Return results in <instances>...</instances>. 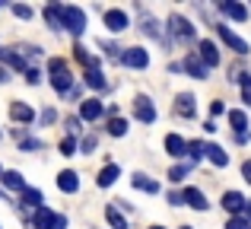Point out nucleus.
<instances>
[{
    "instance_id": "f257e3e1",
    "label": "nucleus",
    "mask_w": 251,
    "mask_h": 229,
    "mask_svg": "<svg viewBox=\"0 0 251 229\" xmlns=\"http://www.w3.org/2000/svg\"><path fill=\"white\" fill-rule=\"evenodd\" d=\"M48 70H51V83H54L57 93H70L74 80H70V74H67V64H64L61 57H54V61L48 64Z\"/></svg>"
},
{
    "instance_id": "f03ea898",
    "label": "nucleus",
    "mask_w": 251,
    "mask_h": 229,
    "mask_svg": "<svg viewBox=\"0 0 251 229\" xmlns=\"http://www.w3.org/2000/svg\"><path fill=\"white\" fill-rule=\"evenodd\" d=\"M61 23L74 35H83V29H86V16H83L80 6H61Z\"/></svg>"
},
{
    "instance_id": "7ed1b4c3",
    "label": "nucleus",
    "mask_w": 251,
    "mask_h": 229,
    "mask_svg": "<svg viewBox=\"0 0 251 229\" xmlns=\"http://www.w3.org/2000/svg\"><path fill=\"white\" fill-rule=\"evenodd\" d=\"M35 226H38V229H67V217H61V213H51L48 207H45V210L35 213Z\"/></svg>"
},
{
    "instance_id": "20e7f679",
    "label": "nucleus",
    "mask_w": 251,
    "mask_h": 229,
    "mask_svg": "<svg viewBox=\"0 0 251 229\" xmlns=\"http://www.w3.org/2000/svg\"><path fill=\"white\" fill-rule=\"evenodd\" d=\"M216 32H220V38H223V42H226L229 48L235 51V54H248V51H251L245 38H239V35L232 32V29H229V25H216Z\"/></svg>"
},
{
    "instance_id": "39448f33",
    "label": "nucleus",
    "mask_w": 251,
    "mask_h": 229,
    "mask_svg": "<svg viewBox=\"0 0 251 229\" xmlns=\"http://www.w3.org/2000/svg\"><path fill=\"white\" fill-rule=\"evenodd\" d=\"M169 29H172V35L181 38V42H191V38H194V25H191L184 16H172L169 19Z\"/></svg>"
},
{
    "instance_id": "423d86ee",
    "label": "nucleus",
    "mask_w": 251,
    "mask_h": 229,
    "mask_svg": "<svg viewBox=\"0 0 251 229\" xmlns=\"http://www.w3.org/2000/svg\"><path fill=\"white\" fill-rule=\"evenodd\" d=\"M134 115L140 118V121L150 124V121H156V105L147 99V96H137V99H134Z\"/></svg>"
},
{
    "instance_id": "0eeeda50",
    "label": "nucleus",
    "mask_w": 251,
    "mask_h": 229,
    "mask_svg": "<svg viewBox=\"0 0 251 229\" xmlns=\"http://www.w3.org/2000/svg\"><path fill=\"white\" fill-rule=\"evenodd\" d=\"M121 61L127 64V67H137V70H140V67H147V64H150V54L143 48H127L121 54Z\"/></svg>"
},
{
    "instance_id": "6e6552de",
    "label": "nucleus",
    "mask_w": 251,
    "mask_h": 229,
    "mask_svg": "<svg viewBox=\"0 0 251 229\" xmlns=\"http://www.w3.org/2000/svg\"><path fill=\"white\" fill-rule=\"evenodd\" d=\"M245 204H248V201L242 198L239 191H226V194H223V207H226L229 213H235V217H239V213L245 210Z\"/></svg>"
},
{
    "instance_id": "1a4fd4ad",
    "label": "nucleus",
    "mask_w": 251,
    "mask_h": 229,
    "mask_svg": "<svg viewBox=\"0 0 251 229\" xmlns=\"http://www.w3.org/2000/svg\"><path fill=\"white\" fill-rule=\"evenodd\" d=\"M197 61L203 64V67H216L220 64V51H216V45L213 42H201V57Z\"/></svg>"
},
{
    "instance_id": "9d476101",
    "label": "nucleus",
    "mask_w": 251,
    "mask_h": 229,
    "mask_svg": "<svg viewBox=\"0 0 251 229\" xmlns=\"http://www.w3.org/2000/svg\"><path fill=\"white\" fill-rule=\"evenodd\" d=\"M181 204H188V207H197V210H207V198H203L201 191H197V188H184L181 191Z\"/></svg>"
},
{
    "instance_id": "9b49d317",
    "label": "nucleus",
    "mask_w": 251,
    "mask_h": 229,
    "mask_svg": "<svg viewBox=\"0 0 251 229\" xmlns=\"http://www.w3.org/2000/svg\"><path fill=\"white\" fill-rule=\"evenodd\" d=\"M105 25H108L111 32H124V29H127V13L108 10V13H105Z\"/></svg>"
},
{
    "instance_id": "f8f14e48",
    "label": "nucleus",
    "mask_w": 251,
    "mask_h": 229,
    "mask_svg": "<svg viewBox=\"0 0 251 229\" xmlns=\"http://www.w3.org/2000/svg\"><path fill=\"white\" fill-rule=\"evenodd\" d=\"M223 13H226L229 19H235V23H245L248 19V10L242 3H235V0H223Z\"/></svg>"
},
{
    "instance_id": "ddd939ff",
    "label": "nucleus",
    "mask_w": 251,
    "mask_h": 229,
    "mask_svg": "<svg viewBox=\"0 0 251 229\" xmlns=\"http://www.w3.org/2000/svg\"><path fill=\"white\" fill-rule=\"evenodd\" d=\"M57 188H61V191H67V194H74V191H80V178H76V172H61L57 175Z\"/></svg>"
},
{
    "instance_id": "4468645a",
    "label": "nucleus",
    "mask_w": 251,
    "mask_h": 229,
    "mask_svg": "<svg viewBox=\"0 0 251 229\" xmlns=\"http://www.w3.org/2000/svg\"><path fill=\"white\" fill-rule=\"evenodd\" d=\"M0 61L10 64L13 70H25V57H23V54H16V51H10V48H0Z\"/></svg>"
},
{
    "instance_id": "2eb2a0df",
    "label": "nucleus",
    "mask_w": 251,
    "mask_h": 229,
    "mask_svg": "<svg viewBox=\"0 0 251 229\" xmlns=\"http://www.w3.org/2000/svg\"><path fill=\"white\" fill-rule=\"evenodd\" d=\"M175 112L181 115V118H191V115H194V96L181 93V96L175 99Z\"/></svg>"
},
{
    "instance_id": "dca6fc26",
    "label": "nucleus",
    "mask_w": 251,
    "mask_h": 229,
    "mask_svg": "<svg viewBox=\"0 0 251 229\" xmlns=\"http://www.w3.org/2000/svg\"><path fill=\"white\" fill-rule=\"evenodd\" d=\"M203 153L210 156L213 166H226V162H229V156L223 153V147H216V143H203Z\"/></svg>"
},
{
    "instance_id": "f3484780",
    "label": "nucleus",
    "mask_w": 251,
    "mask_h": 229,
    "mask_svg": "<svg viewBox=\"0 0 251 229\" xmlns=\"http://www.w3.org/2000/svg\"><path fill=\"white\" fill-rule=\"evenodd\" d=\"M184 70H188V74H191V76H194V80H207V67H203V64H201V61H197V57H194V54H191V57H188V61H184Z\"/></svg>"
},
{
    "instance_id": "a211bd4d",
    "label": "nucleus",
    "mask_w": 251,
    "mask_h": 229,
    "mask_svg": "<svg viewBox=\"0 0 251 229\" xmlns=\"http://www.w3.org/2000/svg\"><path fill=\"white\" fill-rule=\"evenodd\" d=\"M99 115H102V102H96V99L83 102V108H80V118H86V121H96Z\"/></svg>"
},
{
    "instance_id": "6ab92c4d",
    "label": "nucleus",
    "mask_w": 251,
    "mask_h": 229,
    "mask_svg": "<svg viewBox=\"0 0 251 229\" xmlns=\"http://www.w3.org/2000/svg\"><path fill=\"white\" fill-rule=\"evenodd\" d=\"M121 175V169L118 166H105L102 172H99V188H108V185H115V178Z\"/></svg>"
},
{
    "instance_id": "aec40b11",
    "label": "nucleus",
    "mask_w": 251,
    "mask_h": 229,
    "mask_svg": "<svg viewBox=\"0 0 251 229\" xmlns=\"http://www.w3.org/2000/svg\"><path fill=\"white\" fill-rule=\"evenodd\" d=\"M166 150H169V156H184V140L178 134H169L166 137Z\"/></svg>"
},
{
    "instance_id": "412c9836",
    "label": "nucleus",
    "mask_w": 251,
    "mask_h": 229,
    "mask_svg": "<svg viewBox=\"0 0 251 229\" xmlns=\"http://www.w3.org/2000/svg\"><path fill=\"white\" fill-rule=\"evenodd\" d=\"M3 185L13 188V191H25V178L19 172H3Z\"/></svg>"
},
{
    "instance_id": "4be33fe9",
    "label": "nucleus",
    "mask_w": 251,
    "mask_h": 229,
    "mask_svg": "<svg viewBox=\"0 0 251 229\" xmlns=\"http://www.w3.org/2000/svg\"><path fill=\"white\" fill-rule=\"evenodd\" d=\"M10 115L16 118V121H32V108L25 105V102H13V105H10Z\"/></svg>"
},
{
    "instance_id": "5701e85b",
    "label": "nucleus",
    "mask_w": 251,
    "mask_h": 229,
    "mask_svg": "<svg viewBox=\"0 0 251 229\" xmlns=\"http://www.w3.org/2000/svg\"><path fill=\"white\" fill-rule=\"evenodd\" d=\"M45 19L51 23V29H54V32L64 29V23H61V6H45Z\"/></svg>"
},
{
    "instance_id": "b1692460",
    "label": "nucleus",
    "mask_w": 251,
    "mask_h": 229,
    "mask_svg": "<svg viewBox=\"0 0 251 229\" xmlns=\"http://www.w3.org/2000/svg\"><path fill=\"white\" fill-rule=\"evenodd\" d=\"M134 188H140V191H147V194L159 191V185H156L153 178H147V175H134Z\"/></svg>"
},
{
    "instance_id": "393cba45",
    "label": "nucleus",
    "mask_w": 251,
    "mask_h": 229,
    "mask_svg": "<svg viewBox=\"0 0 251 229\" xmlns=\"http://www.w3.org/2000/svg\"><path fill=\"white\" fill-rule=\"evenodd\" d=\"M105 217H108L111 229H127V220L121 217V210H118V207H108V210H105Z\"/></svg>"
},
{
    "instance_id": "a878e982",
    "label": "nucleus",
    "mask_w": 251,
    "mask_h": 229,
    "mask_svg": "<svg viewBox=\"0 0 251 229\" xmlns=\"http://www.w3.org/2000/svg\"><path fill=\"white\" fill-rule=\"evenodd\" d=\"M86 83H89L92 89H105V76H102V70H99V67L86 70Z\"/></svg>"
},
{
    "instance_id": "bb28decb",
    "label": "nucleus",
    "mask_w": 251,
    "mask_h": 229,
    "mask_svg": "<svg viewBox=\"0 0 251 229\" xmlns=\"http://www.w3.org/2000/svg\"><path fill=\"white\" fill-rule=\"evenodd\" d=\"M229 124H232L239 134H245V127H248V115H245V112H229Z\"/></svg>"
},
{
    "instance_id": "cd10ccee",
    "label": "nucleus",
    "mask_w": 251,
    "mask_h": 229,
    "mask_svg": "<svg viewBox=\"0 0 251 229\" xmlns=\"http://www.w3.org/2000/svg\"><path fill=\"white\" fill-rule=\"evenodd\" d=\"M108 134L124 137V134H127V121H124V118H111V121H108Z\"/></svg>"
},
{
    "instance_id": "c85d7f7f",
    "label": "nucleus",
    "mask_w": 251,
    "mask_h": 229,
    "mask_svg": "<svg viewBox=\"0 0 251 229\" xmlns=\"http://www.w3.org/2000/svg\"><path fill=\"white\" fill-rule=\"evenodd\" d=\"M23 204H25V207H38V204H42V191H35V188H25V191H23Z\"/></svg>"
},
{
    "instance_id": "c756f323",
    "label": "nucleus",
    "mask_w": 251,
    "mask_h": 229,
    "mask_svg": "<svg viewBox=\"0 0 251 229\" xmlns=\"http://www.w3.org/2000/svg\"><path fill=\"white\" fill-rule=\"evenodd\" d=\"M184 153H188L191 159L197 162V159H201V156H203V143H201V140H194V143H184Z\"/></svg>"
},
{
    "instance_id": "7c9ffc66",
    "label": "nucleus",
    "mask_w": 251,
    "mask_h": 229,
    "mask_svg": "<svg viewBox=\"0 0 251 229\" xmlns=\"http://www.w3.org/2000/svg\"><path fill=\"white\" fill-rule=\"evenodd\" d=\"M74 51H76V61H80V64H86V67H89V70H92V67H99V64H96V61H92V57H89V51H86V48H80V45H76Z\"/></svg>"
},
{
    "instance_id": "2f4dec72",
    "label": "nucleus",
    "mask_w": 251,
    "mask_h": 229,
    "mask_svg": "<svg viewBox=\"0 0 251 229\" xmlns=\"http://www.w3.org/2000/svg\"><path fill=\"white\" fill-rule=\"evenodd\" d=\"M239 80H242V96H245V102L251 105V76L248 74H239Z\"/></svg>"
},
{
    "instance_id": "473e14b6",
    "label": "nucleus",
    "mask_w": 251,
    "mask_h": 229,
    "mask_svg": "<svg viewBox=\"0 0 251 229\" xmlns=\"http://www.w3.org/2000/svg\"><path fill=\"white\" fill-rule=\"evenodd\" d=\"M226 229H251V223H248L245 217H232V220L226 223Z\"/></svg>"
},
{
    "instance_id": "72a5a7b5",
    "label": "nucleus",
    "mask_w": 251,
    "mask_h": 229,
    "mask_svg": "<svg viewBox=\"0 0 251 229\" xmlns=\"http://www.w3.org/2000/svg\"><path fill=\"white\" fill-rule=\"evenodd\" d=\"M61 153H64V156H74V153H76V140H74V137H67V140L61 143Z\"/></svg>"
},
{
    "instance_id": "f704fd0d",
    "label": "nucleus",
    "mask_w": 251,
    "mask_h": 229,
    "mask_svg": "<svg viewBox=\"0 0 251 229\" xmlns=\"http://www.w3.org/2000/svg\"><path fill=\"white\" fill-rule=\"evenodd\" d=\"M143 32H150V35H159V25H156V19H153V16L143 19Z\"/></svg>"
},
{
    "instance_id": "c9c22d12",
    "label": "nucleus",
    "mask_w": 251,
    "mask_h": 229,
    "mask_svg": "<svg viewBox=\"0 0 251 229\" xmlns=\"http://www.w3.org/2000/svg\"><path fill=\"white\" fill-rule=\"evenodd\" d=\"M191 172V166H175L172 169V181H178V178H184V175Z\"/></svg>"
},
{
    "instance_id": "e433bc0d",
    "label": "nucleus",
    "mask_w": 251,
    "mask_h": 229,
    "mask_svg": "<svg viewBox=\"0 0 251 229\" xmlns=\"http://www.w3.org/2000/svg\"><path fill=\"white\" fill-rule=\"evenodd\" d=\"M13 13H16L19 19H29V16H32V10H29V6H19V3L13 6Z\"/></svg>"
},
{
    "instance_id": "4c0bfd02",
    "label": "nucleus",
    "mask_w": 251,
    "mask_h": 229,
    "mask_svg": "<svg viewBox=\"0 0 251 229\" xmlns=\"http://www.w3.org/2000/svg\"><path fill=\"white\" fill-rule=\"evenodd\" d=\"M92 150H96V137H86V140H83V153H92Z\"/></svg>"
},
{
    "instance_id": "58836bf2",
    "label": "nucleus",
    "mask_w": 251,
    "mask_h": 229,
    "mask_svg": "<svg viewBox=\"0 0 251 229\" xmlns=\"http://www.w3.org/2000/svg\"><path fill=\"white\" fill-rule=\"evenodd\" d=\"M25 80H29V83H38V80H42V74H38V70H25Z\"/></svg>"
},
{
    "instance_id": "ea45409f",
    "label": "nucleus",
    "mask_w": 251,
    "mask_h": 229,
    "mask_svg": "<svg viewBox=\"0 0 251 229\" xmlns=\"http://www.w3.org/2000/svg\"><path fill=\"white\" fill-rule=\"evenodd\" d=\"M54 118H57V115H54V108H48V112H42V121H45V124H51Z\"/></svg>"
},
{
    "instance_id": "a19ab883",
    "label": "nucleus",
    "mask_w": 251,
    "mask_h": 229,
    "mask_svg": "<svg viewBox=\"0 0 251 229\" xmlns=\"http://www.w3.org/2000/svg\"><path fill=\"white\" fill-rule=\"evenodd\" d=\"M42 147V140H23V150H38Z\"/></svg>"
},
{
    "instance_id": "79ce46f5",
    "label": "nucleus",
    "mask_w": 251,
    "mask_h": 229,
    "mask_svg": "<svg viewBox=\"0 0 251 229\" xmlns=\"http://www.w3.org/2000/svg\"><path fill=\"white\" fill-rule=\"evenodd\" d=\"M67 127H70V134H74V130H80V118H67Z\"/></svg>"
},
{
    "instance_id": "37998d69",
    "label": "nucleus",
    "mask_w": 251,
    "mask_h": 229,
    "mask_svg": "<svg viewBox=\"0 0 251 229\" xmlns=\"http://www.w3.org/2000/svg\"><path fill=\"white\" fill-rule=\"evenodd\" d=\"M242 175H245L248 185H251V159H245V166H242Z\"/></svg>"
},
{
    "instance_id": "c03bdc74",
    "label": "nucleus",
    "mask_w": 251,
    "mask_h": 229,
    "mask_svg": "<svg viewBox=\"0 0 251 229\" xmlns=\"http://www.w3.org/2000/svg\"><path fill=\"white\" fill-rule=\"evenodd\" d=\"M210 115H213V118L223 115V102H213V105H210Z\"/></svg>"
},
{
    "instance_id": "a18cd8bd",
    "label": "nucleus",
    "mask_w": 251,
    "mask_h": 229,
    "mask_svg": "<svg viewBox=\"0 0 251 229\" xmlns=\"http://www.w3.org/2000/svg\"><path fill=\"white\" fill-rule=\"evenodd\" d=\"M6 80H10V74H6V70L0 67V83H6Z\"/></svg>"
},
{
    "instance_id": "49530a36",
    "label": "nucleus",
    "mask_w": 251,
    "mask_h": 229,
    "mask_svg": "<svg viewBox=\"0 0 251 229\" xmlns=\"http://www.w3.org/2000/svg\"><path fill=\"white\" fill-rule=\"evenodd\" d=\"M245 207H248V220H251V204H245Z\"/></svg>"
},
{
    "instance_id": "de8ad7c7",
    "label": "nucleus",
    "mask_w": 251,
    "mask_h": 229,
    "mask_svg": "<svg viewBox=\"0 0 251 229\" xmlns=\"http://www.w3.org/2000/svg\"><path fill=\"white\" fill-rule=\"evenodd\" d=\"M153 229H162V226H153Z\"/></svg>"
},
{
    "instance_id": "09e8293b",
    "label": "nucleus",
    "mask_w": 251,
    "mask_h": 229,
    "mask_svg": "<svg viewBox=\"0 0 251 229\" xmlns=\"http://www.w3.org/2000/svg\"><path fill=\"white\" fill-rule=\"evenodd\" d=\"M184 229H188V226H184Z\"/></svg>"
}]
</instances>
